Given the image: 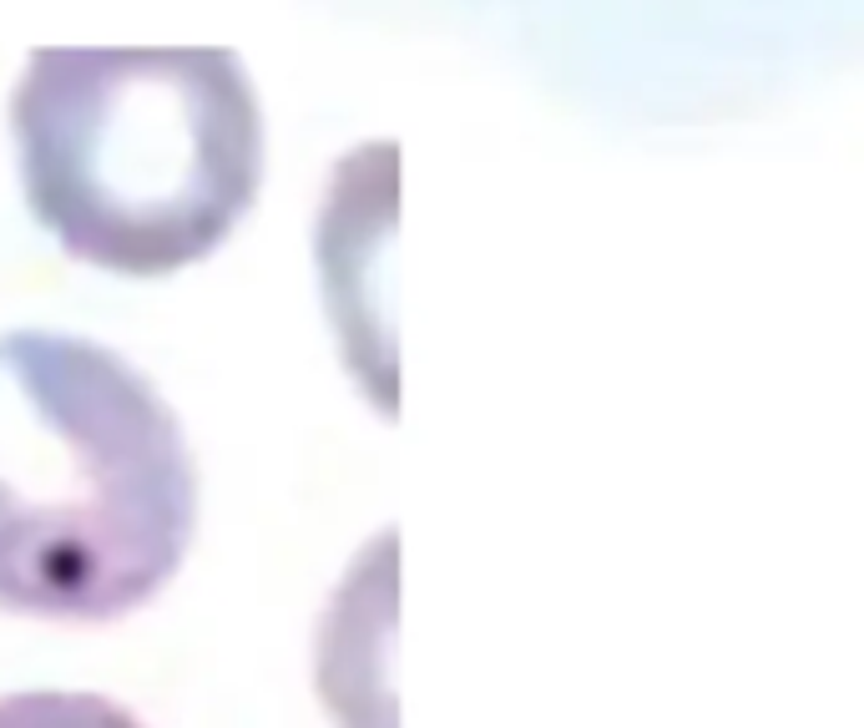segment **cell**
I'll use <instances>...</instances> for the list:
<instances>
[{
    "instance_id": "1",
    "label": "cell",
    "mask_w": 864,
    "mask_h": 728,
    "mask_svg": "<svg viewBox=\"0 0 864 728\" xmlns=\"http://www.w3.org/2000/svg\"><path fill=\"white\" fill-rule=\"evenodd\" d=\"M11 137L36 223L127 278L203 264L263 187V106L228 46H41Z\"/></svg>"
},
{
    "instance_id": "2",
    "label": "cell",
    "mask_w": 864,
    "mask_h": 728,
    "mask_svg": "<svg viewBox=\"0 0 864 728\" xmlns=\"http://www.w3.org/2000/svg\"><path fill=\"white\" fill-rule=\"evenodd\" d=\"M197 471L137 365L92 339L0 334V608L106 623L183 567Z\"/></svg>"
},
{
    "instance_id": "3",
    "label": "cell",
    "mask_w": 864,
    "mask_h": 728,
    "mask_svg": "<svg viewBox=\"0 0 864 728\" xmlns=\"http://www.w3.org/2000/svg\"><path fill=\"white\" fill-rule=\"evenodd\" d=\"M0 728H142L96 693H11L0 698Z\"/></svg>"
}]
</instances>
